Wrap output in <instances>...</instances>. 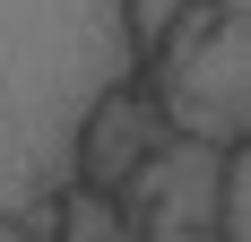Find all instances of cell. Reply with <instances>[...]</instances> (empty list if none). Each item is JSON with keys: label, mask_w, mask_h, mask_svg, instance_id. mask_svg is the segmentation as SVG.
Wrapping results in <instances>:
<instances>
[{"label": "cell", "mask_w": 251, "mask_h": 242, "mask_svg": "<svg viewBox=\"0 0 251 242\" xmlns=\"http://www.w3.org/2000/svg\"><path fill=\"white\" fill-rule=\"evenodd\" d=\"M130 242H217V234H182V225H139Z\"/></svg>", "instance_id": "cell-4"}, {"label": "cell", "mask_w": 251, "mask_h": 242, "mask_svg": "<svg viewBox=\"0 0 251 242\" xmlns=\"http://www.w3.org/2000/svg\"><path fill=\"white\" fill-rule=\"evenodd\" d=\"M139 78L130 0H0V208L70 182L78 121Z\"/></svg>", "instance_id": "cell-1"}, {"label": "cell", "mask_w": 251, "mask_h": 242, "mask_svg": "<svg viewBox=\"0 0 251 242\" xmlns=\"http://www.w3.org/2000/svg\"><path fill=\"white\" fill-rule=\"evenodd\" d=\"M217 173H226V147L208 139H182V130H165V139L130 165V182L113 199H122V217L139 225H182V234H217Z\"/></svg>", "instance_id": "cell-3"}, {"label": "cell", "mask_w": 251, "mask_h": 242, "mask_svg": "<svg viewBox=\"0 0 251 242\" xmlns=\"http://www.w3.org/2000/svg\"><path fill=\"white\" fill-rule=\"evenodd\" d=\"M251 0H208L191 35L174 44L165 78H156V113L165 130L182 139H208V147H243V113H251Z\"/></svg>", "instance_id": "cell-2"}]
</instances>
